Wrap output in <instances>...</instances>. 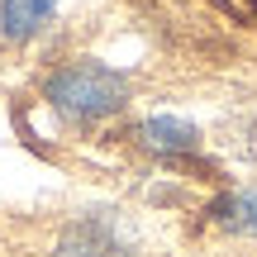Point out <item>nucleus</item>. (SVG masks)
Here are the masks:
<instances>
[{
	"label": "nucleus",
	"mask_w": 257,
	"mask_h": 257,
	"mask_svg": "<svg viewBox=\"0 0 257 257\" xmlns=\"http://www.w3.org/2000/svg\"><path fill=\"white\" fill-rule=\"evenodd\" d=\"M43 95L57 114H67L76 124H95L128 100V81H124V72H114L105 62H72L48 76Z\"/></svg>",
	"instance_id": "1"
},
{
	"label": "nucleus",
	"mask_w": 257,
	"mask_h": 257,
	"mask_svg": "<svg viewBox=\"0 0 257 257\" xmlns=\"http://www.w3.org/2000/svg\"><path fill=\"white\" fill-rule=\"evenodd\" d=\"M53 257H134V248L124 243V233L114 229L110 219L91 214V219H76L72 229L62 233Z\"/></svg>",
	"instance_id": "2"
},
{
	"label": "nucleus",
	"mask_w": 257,
	"mask_h": 257,
	"mask_svg": "<svg viewBox=\"0 0 257 257\" xmlns=\"http://www.w3.org/2000/svg\"><path fill=\"white\" fill-rule=\"evenodd\" d=\"M138 143L153 148V153L176 157V153H195L200 148V134H195V124L176 119V114H153V119L138 124Z\"/></svg>",
	"instance_id": "3"
},
{
	"label": "nucleus",
	"mask_w": 257,
	"mask_h": 257,
	"mask_svg": "<svg viewBox=\"0 0 257 257\" xmlns=\"http://www.w3.org/2000/svg\"><path fill=\"white\" fill-rule=\"evenodd\" d=\"M210 219L229 233H248L257 238V186H243V191H229L210 205Z\"/></svg>",
	"instance_id": "4"
},
{
	"label": "nucleus",
	"mask_w": 257,
	"mask_h": 257,
	"mask_svg": "<svg viewBox=\"0 0 257 257\" xmlns=\"http://www.w3.org/2000/svg\"><path fill=\"white\" fill-rule=\"evenodd\" d=\"M57 0H0V24L10 38H29L53 19Z\"/></svg>",
	"instance_id": "5"
}]
</instances>
